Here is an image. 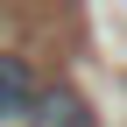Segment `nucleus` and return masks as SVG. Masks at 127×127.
I'll use <instances>...</instances> for the list:
<instances>
[{
    "mask_svg": "<svg viewBox=\"0 0 127 127\" xmlns=\"http://www.w3.org/2000/svg\"><path fill=\"white\" fill-rule=\"evenodd\" d=\"M28 99H35V71H28V57L0 50V120H21Z\"/></svg>",
    "mask_w": 127,
    "mask_h": 127,
    "instance_id": "2",
    "label": "nucleus"
},
{
    "mask_svg": "<svg viewBox=\"0 0 127 127\" xmlns=\"http://www.w3.org/2000/svg\"><path fill=\"white\" fill-rule=\"evenodd\" d=\"M28 127H99L92 120V106H85V92H71V85H35V99H28Z\"/></svg>",
    "mask_w": 127,
    "mask_h": 127,
    "instance_id": "1",
    "label": "nucleus"
}]
</instances>
